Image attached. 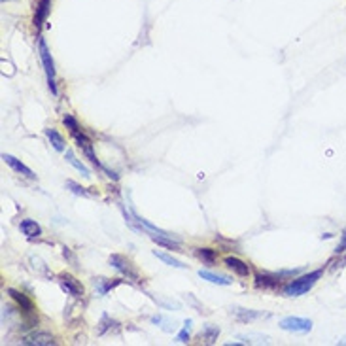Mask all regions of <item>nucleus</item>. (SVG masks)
<instances>
[{
  "label": "nucleus",
  "instance_id": "f257e3e1",
  "mask_svg": "<svg viewBox=\"0 0 346 346\" xmlns=\"http://www.w3.org/2000/svg\"><path fill=\"white\" fill-rule=\"evenodd\" d=\"M320 276H322V270H312V272H308V274H303V276L292 280L290 284H286V286L282 288V293H284L286 297H301V295H304L308 290H312V286L320 280Z\"/></svg>",
  "mask_w": 346,
  "mask_h": 346
},
{
  "label": "nucleus",
  "instance_id": "f03ea898",
  "mask_svg": "<svg viewBox=\"0 0 346 346\" xmlns=\"http://www.w3.org/2000/svg\"><path fill=\"white\" fill-rule=\"evenodd\" d=\"M38 53H40V61H42L43 66V72H45V78H47V86L51 89V93L57 95V86H55V63H53V57L49 53L47 49V43L43 38L38 40Z\"/></svg>",
  "mask_w": 346,
  "mask_h": 346
},
{
  "label": "nucleus",
  "instance_id": "7ed1b4c3",
  "mask_svg": "<svg viewBox=\"0 0 346 346\" xmlns=\"http://www.w3.org/2000/svg\"><path fill=\"white\" fill-rule=\"evenodd\" d=\"M280 329L284 331H290V333H308L312 329V322L308 318H299V316H288V318H282Z\"/></svg>",
  "mask_w": 346,
  "mask_h": 346
},
{
  "label": "nucleus",
  "instance_id": "20e7f679",
  "mask_svg": "<svg viewBox=\"0 0 346 346\" xmlns=\"http://www.w3.org/2000/svg\"><path fill=\"white\" fill-rule=\"evenodd\" d=\"M108 261H110V265L118 270L119 274H123L127 280L138 282L140 276H138V272L134 270V267L130 265V261L127 260V258H123V256H119V254H112Z\"/></svg>",
  "mask_w": 346,
  "mask_h": 346
},
{
  "label": "nucleus",
  "instance_id": "39448f33",
  "mask_svg": "<svg viewBox=\"0 0 346 346\" xmlns=\"http://www.w3.org/2000/svg\"><path fill=\"white\" fill-rule=\"evenodd\" d=\"M2 161L6 163L8 167H10L11 171H15L17 174H21V176H25V178H31V180H34L36 178V174L25 165V163H21L17 157H13V155H10V153H2Z\"/></svg>",
  "mask_w": 346,
  "mask_h": 346
},
{
  "label": "nucleus",
  "instance_id": "423d86ee",
  "mask_svg": "<svg viewBox=\"0 0 346 346\" xmlns=\"http://www.w3.org/2000/svg\"><path fill=\"white\" fill-rule=\"evenodd\" d=\"M74 138H76V142H78V148L84 152V155H86L87 159L93 163L95 167L102 169V165L98 163L97 155H95V152H93V144H91V140L87 138L86 134H84V132H76V134H74Z\"/></svg>",
  "mask_w": 346,
  "mask_h": 346
},
{
  "label": "nucleus",
  "instance_id": "0eeeda50",
  "mask_svg": "<svg viewBox=\"0 0 346 346\" xmlns=\"http://www.w3.org/2000/svg\"><path fill=\"white\" fill-rule=\"evenodd\" d=\"M59 284H61V290L66 292L68 295H72V297H80V295L84 293L82 284H80L72 274H61V276H59Z\"/></svg>",
  "mask_w": 346,
  "mask_h": 346
},
{
  "label": "nucleus",
  "instance_id": "6e6552de",
  "mask_svg": "<svg viewBox=\"0 0 346 346\" xmlns=\"http://www.w3.org/2000/svg\"><path fill=\"white\" fill-rule=\"evenodd\" d=\"M223 263H225V267H227V269H231L235 274L242 276V278H246V276L250 274L248 263H244V261L238 260V258H235V256H227V258L223 260Z\"/></svg>",
  "mask_w": 346,
  "mask_h": 346
},
{
  "label": "nucleus",
  "instance_id": "1a4fd4ad",
  "mask_svg": "<svg viewBox=\"0 0 346 346\" xmlns=\"http://www.w3.org/2000/svg\"><path fill=\"white\" fill-rule=\"evenodd\" d=\"M6 292H8V295H10L15 303L21 306V310H25V312H29V314L34 312V303L25 295V293H21L19 290H15V288H8Z\"/></svg>",
  "mask_w": 346,
  "mask_h": 346
},
{
  "label": "nucleus",
  "instance_id": "9d476101",
  "mask_svg": "<svg viewBox=\"0 0 346 346\" xmlns=\"http://www.w3.org/2000/svg\"><path fill=\"white\" fill-rule=\"evenodd\" d=\"M49 6H51V0H40V2H38L36 13H34V19H33L36 31H40L42 25L45 23V19H47V15H49Z\"/></svg>",
  "mask_w": 346,
  "mask_h": 346
},
{
  "label": "nucleus",
  "instance_id": "9b49d317",
  "mask_svg": "<svg viewBox=\"0 0 346 346\" xmlns=\"http://www.w3.org/2000/svg\"><path fill=\"white\" fill-rule=\"evenodd\" d=\"M23 345L49 346V345H55V339H53V335H49V333H33V335H27L23 339Z\"/></svg>",
  "mask_w": 346,
  "mask_h": 346
},
{
  "label": "nucleus",
  "instance_id": "f8f14e48",
  "mask_svg": "<svg viewBox=\"0 0 346 346\" xmlns=\"http://www.w3.org/2000/svg\"><path fill=\"white\" fill-rule=\"evenodd\" d=\"M19 229H21V233L27 238H38L42 235V227H40L34 219H23Z\"/></svg>",
  "mask_w": 346,
  "mask_h": 346
},
{
  "label": "nucleus",
  "instance_id": "ddd939ff",
  "mask_svg": "<svg viewBox=\"0 0 346 346\" xmlns=\"http://www.w3.org/2000/svg\"><path fill=\"white\" fill-rule=\"evenodd\" d=\"M231 312L237 316L240 322H254L263 316V312H258V310H250V308H242V306H233Z\"/></svg>",
  "mask_w": 346,
  "mask_h": 346
},
{
  "label": "nucleus",
  "instance_id": "4468645a",
  "mask_svg": "<svg viewBox=\"0 0 346 346\" xmlns=\"http://www.w3.org/2000/svg\"><path fill=\"white\" fill-rule=\"evenodd\" d=\"M43 132H45V136H47V140H49V144L53 146L57 152H65L66 142H65V138H63V134H61L59 130H55V129H45Z\"/></svg>",
  "mask_w": 346,
  "mask_h": 346
},
{
  "label": "nucleus",
  "instance_id": "2eb2a0df",
  "mask_svg": "<svg viewBox=\"0 0 346 346\" xmlns=\"http://www.w3.org/2000/svg\"><path fill=\"white\" fill-rule=\"evenodd\" d=\"M65 159H66V163H70V165L76 169L78 173H82V176H84V178H89V176H91L89 169H87L86 165H84V163L78 159L72 150H66V152H65Z\"/></svg>",
  "mask_w": 346,
  "mask_h": 346
},
{
  "label": "nucleus",
  "instance_id": "dca6fc26",
  "mask_svg": "<svg viewBox=\"0 0 346 346\" xmlns=\"http://www.w3.org/2000/svg\"><path fill=\"white\" fill-rule=\"evenodd\" d=\"M199 276L203 280H208L210 284H217V286H231V280L227 276H221L216 272H210V270H199Z\"/></svg>",
  "mask_w": 346,
  "mask_h": 346
},
{
  "label": "nucleus",
  "instance_id": "f3484780",
  "mask_svg": "<svg viewBox=\"0 0 346 346\" xmlns=\"http://www.w3.org/2000/svg\"><path fill=\"white\" fill-rule=\"evenodd\" d=\"M278 274H256V286L258 288H276L278 286Z\"/></svg>",
  "mask_w": 346,
  "mask_h": 346
},
{
  "label": "nucleus",
  "instance_id": "a211bd4d",
  "mask_svg": "<svg viewBox=\"0 0 346 346\" xmlns=\"http://www.w3.org/2000/svg\"><path fill=\"white\" fill-rule=\"evenodd\" d=\"M153 256L157 258V260H161L163 263H167L169 267H174V269H187V265H184L180 260H176L173 256H169V254H163V252H157V250H153Z\"/></svg>",
  "mask_w": 346,
  "mask_h": 346
},
{
  "label": "nucleus",
  "instance_id": "6ab92c4d",
  "mask_svg": "<svg viewBox=\"0 0 346 346\" xmlns=\"http://www.w3.org/2000/svg\"><path fill=\"white\" fill-rule=\"evenodd\" d=\"M201 337L205 339L206 345H214V343L217 341V337H219V327H217V325H210V324L205 325Z\"/></svg>",
  "mask_w": 346,
  "mask_h": 346
},
{
  "label": "nucleus",
  "instance_id": "aec40b11",
  "mask_svg": "<svg viewBox=\"0 0 346 346\" xmlns=\"http://www.w3.org/2000/svg\"><path fill=\"white\" fill-rule=\"evenodd\" d=\"M118 284H119V280L112 282V280H106V278H95V288H97L98 295H106V292L112 290V288H116Z\"/></svg>",
  "mask_w": 346,
  "mask_h": 346
},
{
  "label": "nucleus",
  "instance_id": "412c9836",
  "mask_svg": "<svg viewBox=\"0 0 346 346\" xmlns=\"http://www.w3.org/2000/svg\"><path fill=\"white\" fill-rule=\"evenodd\" d=\"M66 189H70L74 195H80V197H93L91 191H87V187H82L80 184H76L74 180H66Z\"/></svg>",
  "mask_w": 346,
  "mask_h": 346
},
{
  "label": "nucleus",
  "instance_id": "4be33fe9",
  "mask_svg": "<svg viewBox=\"0 0 346 346\" xmlns=\"http://www.w3.org/2000/svg\"><path fill=\"white\" fill-rule=\"evenodd\" d=\"M197 256L203 261H206L208 265H212L216 261V254H214V250L210 248H197Z\"/></svg>",
  "mask_w": 346,
  "mask_h": 346
},
{
  "label": "nucleus",
  "instance_id": "5701e85b",
  "mask_svg": "<svg viewBox=\"0 0 346 346\" xmlns=\"http://www.w3.org/2000/svg\"><path fill=\"white\" fill-rule=\"evenodd\" d=\"M63 123L66 125V129L70 130L72 136H74L76 132H80V125H78V121L72 118V116H65V118H63Z\"/></svg>",
  "mask_w": 346,
  "mask_h": 346
},
{
  "label": "nucleus",
  "instance_id": "b1692460",
  "mask_svg": "<svg viewBox=\"0 0 346 346\" xmlns=\"http://www.w3.org/2000/svg\"><path fill=\"white\" fill-rule=\"evenodd\" d=\"M152 299L155 301V303H159L161 306H165V308H171V310H180V303H176V301H167V299H161V297H155V295H152Z\"/></svg>",
  "mask_w": 346,
  "mask_h": 346
},
{
  "label": "nucleus",
  "instance_id": "393cba45",
  "mask_svg": "<svg viewBox=\"0 0 346 346\" xmlns=\"http://www.w3.org/2000/svg\"><path fill=\"white\" fill-rule=\"evenodd\" d=\"M189 327H191V320H187L184 324V329L178 333V341H180L182 345H187V343H189Z\"/></svg>",
  "mask_w": 346,
  "mask_h": 346
},
{
  "label": "nucleus",
  "instance_id": "a878e982",
  "mask_svg": "<svg viewBox=\"0 0 346 346\" xmlns=\"http://www.w3.org/2000/svg\"><path fill=\"white\" fill-rule=\"evenodd\" d=\"M335 252H337V254H343V252H346V227L343 229V235H341V242H339V246H337Z\"/></svg>",
  "mask_w": 346,
  "mask_h": 346
},
{
  "label": "nucleus",
  "instance_id": "bb28decb",
  "mask_svg": "<svg viewBox=\"0 0 346 346\" xmlns=\"http://www.w3.org/2000/svg\"><path fill=\"white\" fill-rule=\"evenodd\" d=\"M339 345H346V337L343 339V341H339Z\"/></svg>",
  "mask_w": 346,
  "mask_h": 346
},
{
  "label": "nucleus",
  "instance_id": "cd10ccee",
  "mask_svg": "<svg viewBox=\"0 0 346 346\" xmlns=\"http://www.w3.org/2000/svg\"><path fill=\"white\" fill-rule=\"evenodd\" d=\"M2 2H8V0H2Z\"/></svg>",
  "mask_w": 346,
  "mask_h": 346
}]
</instances>
